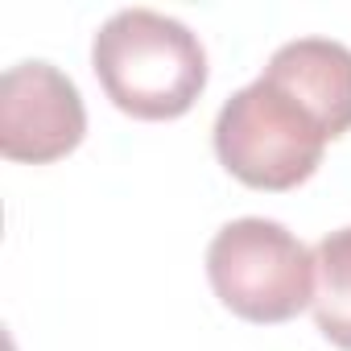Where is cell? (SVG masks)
<instances>
[{"label": "cell", "mask_w": 351, "mask_h": 351, "mask_svg": "<svg viewBox=\"0 0 351 351\" xmlns=\"http://www.w3.org/2000/svg\"><path fill=\"white\" fill-rule=\"evenodd\" d=\"M91 66L108 99L136 120H173L207 87V50L178 17L120 9L91 42Z\"/></svg>", "instance_id": "6da1fadb"}, {"label": "cell", "mask_w": 351, "mask_h": 351, "mask_svg": "<svg viewBox=\"0 0 351 351\" xmlns=\"http://www.w3.org/2000/svg\"><path fill=\"white\" fill-rule=\"evenodd\" d=\"M215 298L248 322H289L314 306V252L277 219H232L207 248Z\"/></svg>", "instance_id": "7a4b0ae2"}, {"label": "cell", "mask_w": 351, "mask_h": 351, "mask_svg": "<svg viewBox=\"0 0 351 351\" xmlns=\"http://www.w3.org/2000/svg\"><path fill=\"white\" fill-rule=\"evenodd\" d=\"M326 128L265 75L240 87L215 116V153L256 191H293L322 161Z\"/></svg>", "instance_id": "3957f363"}, {"label": "cell", "mask_w": 351, "mask_h": 351, "mask_svg": "<svg viewBox=\"0 0 351 351\" xmlns=\"http://www.w3.org/2000/svg\"><path fill=\"white\" fill-rule=\"evenodd\" d=\"M87 132L79 87L54 62H17L0 79V153L9 161H58Z\"/></svg>", "instance_id": "277c9868"}, {"label": "cell", "mask_w": 351, "mask_h": 351, "mask_svg": "<svg viewBox=\"0 0 351 351\" xmlns=\"http://www.w3.org/2000/svg\"><path fill=\"white\" fill-rule=\"evenodd\" d=\"M265 79L289 91L326 128L330 141L351 128V50L343 42L330 38L285 42L269 58Z\"/></svg>", "instance_id": "5b68a950"}, {"label": "cell", "mask_w": 351, "mask_h": 351, "mask_svg": "<svg viewBox=\"0 0 351 351\" xmlns=\"http://www.w3.org/2000/svg\"><path fill=\"white\" fill-rule=\"evenodd\" d=\"M314 322L335 347L351 351V228L330 232L314 248Z\"/></svg>", "instance_id": "8992f818"}]
</instances>
